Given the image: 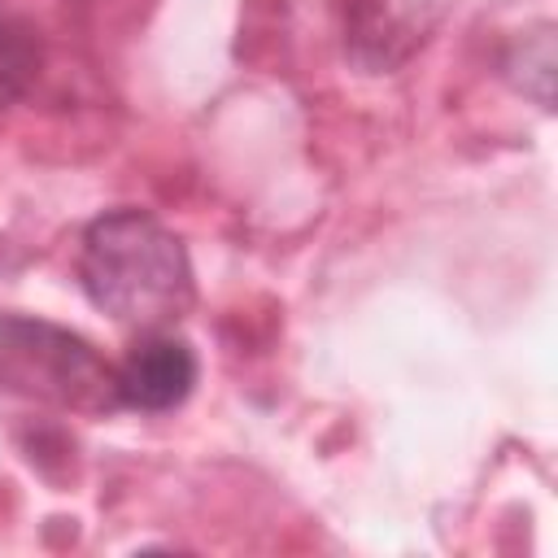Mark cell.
Here are the masks:
<instances>
[{"label":"cell","instance_id":"1","mask_svg":"<svg viewBox=\"0 0 558 558\" xmlns=\"http://www.w3.org/2000/svg\"><path fill=\"white\" fill-rule=\"evenodd\" d=\"M78 283L96 310L140 331H161L192 305L187 248L144 209H109L83 231Z\"/></svg>","mask_w":558,"mask_h":558},{"label":"cell","instance_id":"2","mask_svg":"<svg viewBox=\"0 0 558 558\" xmlns=\"http://www.w3.org/2000/svg\"><path fill=\"white\" fill-rule=\"evenodd\" d=\"M0 384L17 397L78 410V414H109L118 410V371L70 327L0 314Z\"/></svg>","mask_w":558,"mask_h":558},{"label":"cell","instance_id":"3","mask_svg":"<svg viewBox=\"0 0 558 558\" xmlns=\"http://www.w3.org/2000/svg\"><path fill=\"white\" fill-rule=\"evenodd\" d=\"M113 371H118V401L126 410L166 414V410H174L192 397L201 366H196V353L183 336L144 331Z\"/></svg>","mask_w":558,"mask_h":558},{"label":"cell","instance_id":"4","mask_svg":"<svg viewBox=\"0 0 558 558\" xmlns=\"http://www.w3.org/2000/svg\"><path fill=\"white\" fill-rule=\"evenodd\" d=\"M39 70V39L31 22L0 9V109L17 105Z\"/></svg>","mask_w":558,"mask_h":558}]
</instances>
